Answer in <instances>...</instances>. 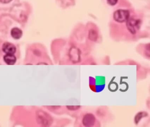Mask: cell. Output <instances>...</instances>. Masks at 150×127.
Segmentation results:
<instances>
[{
    "mask_svg": "<svg viewBox=\"0 0 150 127\" xmlns=\"http://www.w3.org/2000/svg\"><path fill=\"white\" fill-rule=\"evenodd\" d=\"M37 121L40 124L47 125L51 123V119L50 116L43 111H38L37 113Z\"/></svg>",
    "mask_w": 150,
    "mask_h": 127,
    "instance_id": "obj_5",
    "label": "cell"
},
{
    "mask_svg": "<svg viewBox=\"0 0 150 127\" xmlns=\"http://www.w3.org/2000/svg\"><path fill=\"white\" fill-rule=\"evenodd\" d=\"M96 117L93 114L88 113L83 117L82 123L85 127H92L96 123Z\"/></svg>",
    "mask_w": 150,
    "mask_h": 127,
    "instance_id": "obj_4",
    "label": "cell"
},
{
    "mask_svg": "<svg viewBox=\"0 0 150 127\" xmlns=\"http://www.w3.org/2000/svg\"><path fill=\"white\" fill-rule=\"evenodd\" d=\"M109 5L111 6H115L117 3L118 0H107Z\"/></svg>",
    "mask_w": 150,
    "mask_h": 127,
    "instance_id": "obj_11",
    "label": "cell"
},
{
    "mask_svg": "<svg viewBox=\"0 0 150 127\" xmlns=\"http://www.w3.org/2000/svg\"><path fill=\"white\" fill-rule=\"evenodd\" d=\"M3 52L8 54H14L16 52V47L13 44L6 42L2 46Z\"/></svg>",
    "mask_w": 150,
    "mask_h": 127,
    "instance_id": "obj_6",
    "label": "cell"
},
{
    "mask_svg": "<svg viewBox=\"0 0 150 127\" xmlns=\"http://www.w3.org/2000/svg\"><path fill=\"white\" fill-rule=\"evenodd\" d=\"M67 108L70 111H75L81 108L80 106H67Z\"/></svg>",
    "mask_w": 150,
    "mask_h": 127,
    "instance_id": "obj_10",
    "label": "cell"
},
{
    "mask_svg": "<svg viewBox=\"0 0 150 127\" xmlns=\"http://www.w3.org/2000/svg\"><path fill=\"white\" fill-rule=\"evenodd\" d=\"M12 1V0H0V2L4 4H7L11 2Z\"/></svg>",
    "mask_w": 150,
    "mask_h": 127,
    "instance_id": "obj_12",
    "label": "cell"
},
{
    "mask_svg": "<svg viewBox=\"0 0 150 127\" xmlns=\"http://www.w3.org/2000/svg\"><path fill=\"white\" fill-rule=\"evenodd\" d=\"M88 38L91 41L95 42L98 38V34L96 31L93 29H91L89 31Z\"/></svg>",
    "mask_w": 150,
    "mask_h": 127,
    "instance_id": "obj_9",
    "label": "cell"
},
{
    "mask_svg": "<svg viewBox=\"0 0 150 127\" xmlns=\"http://www.w3.org/2000/svg\"><path fill=\"white\" fill-rule=\"evenodd\" d=\"M130 17L129 10L125 9H118L114 13L113 18L115 21L119 23L125 22Z\"/></svg>",
    "mask_w": 150,
    "mask_h": 127,
    "instance_id": "obj_3",
    "label": "cell"
},
{
    "mask_svg": "<svg viewBox=\"0 0 150 127\" xmlns=\"http://www.w3.org/2000/svg\"><path fill=\"white\" fill-rule=\"evenodd\" d=\"M4 60L7 64L13 65L16 62V58L13 54H6L4 56Z\"/></svg>",
    "mask_w": 150,
    "mask_h": 127,
    "instance_id": "obj_7",
    "label": "cell"
},
{
    "mask_svg": "<svg viewBox=\"0 0 150 127\" xmlns=\"http://www.w3.org/2000/svg\"><path fill=\"white\" fill-rule=\"evenodd\" d=\"M11 34L13 38L15 39H18L21 37L23 32L19 28H14L12 29L11 30Z\"/></svg>",
    "mask_w": 150,
    "mask_h": 127,
    "instance_id": "obj_8",
    "label": "cell"
},
{
    "mask_svg": "<svg viewBox=\"0 0 150 127\" xmlns=\"http://www.w3.org/2000/svg\"><path fill=\"white\" fill-rule=\"evenodd\" d=\"M68 57L70 60L74 64H77L82 60V52L76 47L72 46L69 50Z\"/></svg>",
    "mask_w": 150,
    "mask_h": 127,
    "instance_id": "obj_2",
    "label": "cell"
},
{
    "mask_svg": "<svg viewBox=\"0 0 150 127\" xmlns=\"http://www.w3.org/2000/svg\"><path fill=\"white\" fill-rule=\"evenodd\" d=\"M141 21L135 17H130L126 21V26L128 30L132 34H136L140 28Z\"/></svg>",
    "mask_w": 150,
    "mask_h": 127,
    "instance_id": "obj_1",
    "label": "cell"
}]
</instances>
